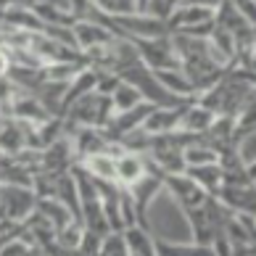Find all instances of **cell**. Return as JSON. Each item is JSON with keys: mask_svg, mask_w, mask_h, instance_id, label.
Listing matches in <instances>:
<instances>
[{"mask_svg": "<svg viewBox=\"0 0 256 256\" xmlns=\"http://www.w3.org/2000/svg\"><path fill=\"white\" fill-rule=\"evenodd\" d=\"M222 201L240 214L256 216V182H243V185H222V190L216 193Z\"/></svg>", "mask_w": 256, "mask_h": 256, "instance_id": "obj_7", "label": "cell"}, {"mask_svg": "<svg viewBox=\"0 0 256 256\" xmlns=\"http://www.w3.org/2000/svg\"><path fill=\"white\" fill-rule=\"evenodd\" d=\"M164 188L188 208V212H190V208H196L198 204H204V198H206V190H204V188L198 185L188 172L164 174Z\"/></svg>", "mask_w": 256, "mask_h": 256, "instance_id": "obj_4", "label": "cell"}, {"mask_svg": "<svg viewBox=\"0 0 256 256\" xmlns=\"http://www.w3.org/2000/svg\"><path fill=\"white\" fill-rule=\"evenodd\" d=\"M216 114L212 108H206L204 103H193V106H185L182 108V116H180V130L190 132L196 138H204L208 127L214 124Z\"/></svg>", "mask_w": 256, "mask_h": 256, "instance_id": "obj_8", "label": "cell"}, {"mask_svg": "<svg viewBox=\"0 0 256 256\" xmlns=\"http://www.w3.org/2000/svg\"><path fill=\"white\" fill-rule=\"evenodd\" d=\"M114 106H111V96L98 90H90L80 96L74 103H69L66 108V122L72 124H84V127H106V122L111 119Z\"/></svg>", "mask_w": 256, "mask_h": 256, "instance_id": "obj_2", "label": "cell"}, {"mask_svg": "<svg viewBox=\"0 0 256 256\" xmlns=\"http://www.w3.org/2000/svg\"><path fill=\"white\" fill-rule=\"evenodd\" d=\"M182 108L185 106H154L146 114V119L140 127H143L148 135H166V132H174V130H180Z\"/></svg>", "mask_w": 256, "mask_h": 256, "instance_id": "obj_6", "label": "cell"}, {"mask_svg": "<svg viewBox=\"0 0 256 256\" xmlns=\"http://www.w3.org/2000/svg\"><path fill=\"white\" fill-rule=\"evenodd\" d=\"M198 185L206 190V196H216L224 185V172H222V164H204V166H188L185 169Z\"/></svg>", "mask_w": 256, "mask_h": 256, "instance_id": "obj_11", "label": "cell"}, {"mask_svg": "<svg viewBox=\"0 0 256 256\" xmlns=\"http://www.w3.org/2000/svg\"><path fill=\"white\" fill-rule=\"evenodd\" d=\"M0 208L8 222H26L37 208V193L26 185H0Z\"/></svg>", "mask_w": 256, "mask_h": 256, "instance_id": "obj_3", "label": "cell"}, {"mask_svg": "<svg viewBox=\"0 0 256 256\" xmlns=\"http://www.w3.org/2000/svg\"><path fill=\"white\" fill-rule=\"evenodd\" d=\"M182 3H188V6H201V8H212V11H216L224 0H182Z\"/></svg>", "mask_w": 256, "mask_h": 256, "instance_id": "obj_17", "label": "cell"}, {"mask_svg": "<svg viewBox=\"0 0 256 256\" xmlns=\"http://www.w3.org/2000/svg\"><path fill=\"white\" fill-rule=\"evenodd\" d=\"M138 103H143V96H140V90L135 84H130L122 80L116 88L111 90V106L114 111H127V108H135Z\"/></svg>", "mask_w": 256, "mask_h": 256, "instance_id": "obj_14", "label": "cell"}, {"mask_svg": "<svg viewBox=\"0 0 256 256\" xmlns=\"http://www.w3.org/2000/svg\"><path fill=\"white\" fill-rule=\"evenodd\" d=\"M8 72H11V58H8L6 48H0V77H6Z\"/></svg>", "mask_w": 256, "mask_h": 256, "instance_id": "obj_18", "label": "cell"}, {"mask_svg": "<svg viewBox=\"0 0 256 256\" xmlns=\"http://www.w3.org/2000/svg\"><path fill=\"white\" fill-rule=\"evenodd\" d=\"M254 182H256V177H254Z\"/></svg>", "mask_w": 256, "mask_h": 256, "instance_id": "obj_19", "label": "cell"}, {"mask_svg": "<svg viewBox=\"0 0 256 256\" xmlns=\"http://www.w3.org/2000/svg\"><path fill=\"white\" fill-rule=\"evenodd\" d=\"M72 32H74V40H77L80 50H90V48H96V45H106V42L114 40V32L106 24L96 22V18H77L72 26Z\"/></svg>", "mask_w": 256, "mask_h": 256, "instance_id": "obj_5", "label": "cell"}, {"mask_svg": "<svg viewBox=\"0 0 256 256\" xmlns=\"http://www.w3.org/2000/svg\"><path fill=\"white\" fill-rule=\"evenodd\" d=\"M100 254H130L124 232L122 230H108L100 240Z\"/></svg>", "mask_w": 256, "mask_h": 256, "instance_id": "obj_16", "label": "cell"}, {"mask_svg": "<svg viewBox=\"0 0 256 256\" xmlns=\"http://www.w3.org/2000/svg\"><path fill=\"white\" fill-rule=\"evenodd\" d=\"M146 172H148V169H146L143 154H135V150H122V154L116 156V182L122 188L135 185Z\"/></svg>", "mask_w": 256, "mask_h": 256, "instance_id": "obj_9", "label": "cell"}, {"mask_svg": "<svg viewBox=\"0 0 256 256\" xmlns=\"http://www.w3.org/2000/svg\"><path fill=\"white\" fill-rule=\"evenodd\" d=\"M254 3H256V0H254Z\"/></svg>", "mask_w": 256, "mask_h": 256, "instance_id": "obj_20", "label": "cell"}, {"mask_svg": "<svg viewBox=\"0 0 256 256\" xmlns=\"http://www.w3.org/2000/svg\"><path fill=\"white\" fill-rule=\"evenodd\" d=\"M182 158H185V169L204 166V164H220V148H214L204 138H196L182 148Z\"/></svg>", "mask_w": 256, "mask_h": 256, "instance_id": "obj_10", "label": "cell"}, {"mask_svg": "<svg viewBox=\"0 0 256 256\" xmlns=\"http://www.w3.org/2000/svg\"><path fill=\"white\" fill-rule=\"evenodd\" d=\"M140 224L154 235V243H164V246L193 243L190 214L164 185L158 188V193L140 212Z\"/></svg>", "mask_w": 256, "mask_h": 256, "instance_id": "obj_1", "label": "cell"}, {"mask_svg": "<svg viewBox=\"0 0 256 256\" xmlns=\"http://www.w3.org/2000/svg\"><path fill=\"white\" fill-rule=\"evenodd\" d=\"M124 238H127V248H130V254H156L154 235H150L140 222L124 227Z\"/></svg>", "mask_w": 256, "mask_h": 256, "instance_id": "obj_13", "label": "cell"}, {"mask_svg": "<svg viewBox=\"0 0 256 256\" xmlns=\"http://www.w3.org/2000/svg\"><path fill=\"white\" fill-rule=\"evenodd\" d=\"M84 172L100 180V182H116V156L106 154V150L92 154L84 158Z\"/></svg>", "mask_w": 256, "mask_h": 256, "instance_id": "obj_12", "label": "cell"}, {"mask_svg": "<svg viewBox=\"0 0 256 256\" xmlns=\"http://www.w3.org/2000/svg\"><path fill=\"white\" fill-rule=\"evenodd\" d=\"M235 154H238V158L246 166L256 164V127L240 132V138L235 140Z\"/></svg>", "mask_w": 256, "mask_h": 256, "instance_id": "obj_15", "label": "cell"}]
</instances>
